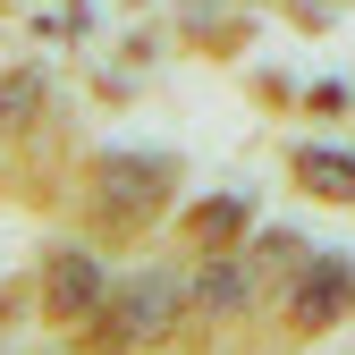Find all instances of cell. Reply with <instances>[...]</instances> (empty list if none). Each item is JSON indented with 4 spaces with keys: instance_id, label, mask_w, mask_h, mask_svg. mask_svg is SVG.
Listing matches in <instances>:
<instances>
[{
    "instance_id": "cell-1",
    "label": "cell",
    "mask_w": 355,
    "mask_h": 355,
    "mask_svg": "<svg viewBox=\"0 0 355 355\" xmlns=\"http://www.w3.org/2000/svg\"><path fill=\"white\" fill-rule=\"evenodd\" d=\"M169 313H178V279H136V288L110 304V347H144V338H161Z\"/></svg>"
},
{
    "instance_id": "cell-2",
    "label": "cell",
    "mask_w": 355,
    "mask_h": 355,
    "mask_svg": "<svg viewBox=\"0 0 355 355\" xmlns=\"http://www.w3.org/2000/svg\"><path fill=\"white\" fill-rule=\"evenodd\" d=\"M347 304H355V271H347V262L322 254V262H304V271H296V322H304V330H330Z\"/></svg>"
},
{
    "instance_id": "cell-6",
    "label": "cell",
    "mask_w": 355,
    "mask_h": 355,
    "mask_svg": "<svg viewBox=\"0 0 355 355\" xmlns=\"http://www.w3.org/2000/svg\"><path fill=\"white\" fill-rule=\"evenodd\" d=\"M187 229H195L203 245H229V237L245 229V203H237V195H220V203H195V211H187Z\"/></svg>"
},
{
    "instance_id": "cell-4",
    "label": "cell",
    "mask_w": 355,
    "mask_h": 355,
    "mask_svg": "<svg viewBox=\"0 0 355 355\" xmlns=\"http://www.w3.org/2000/svg\"><path fill=\"white\" fill-rule=\"evenodd\" d=\"M102 178H110L119 211H153V203H161V187H169V161H153V153H144V161H110Z\"/></svg>"
},
{
    "instance_id": "cell-7",
    "label": "cell",
    "mask_w": 355,
    "mask_h": 355,
    "mask_svg": "<svg viewBox=\"0 0 355 355\" xmlns=\"http://www.w3.org/2000/svg\"><path fill=\"white\" fill-rule=\"evenodd\" d=\"M304 187H322V195L355 203V161H347V153H304Z\"/></svg>"
},
{
    "instance_id": "cell-3",
    "label": "cell",
    "mask_w": 355,
    "mask_h": 355,
    "mask_svg": "<svg viewBox=\"0 0 355 355\" xmlns=\"http://www.w3.org/2000/svg\"><path fill=\"white\" fill-rule=\"evenodd\" d=\"M94 304H102V271H94V262H85V254H60L51 262V313H94Z\"/></svg>"
},
{
    "instance_id": "cell-5",
    "label": "cell",
    "mask_w": 355,
    "mask_h": 355,
    "mask_svg": "<svg viewBox=\"0 0 355 355\" xmlns=\"http://www.w3.org/2000/svg\"><path fill=\"white\" fill-rule=\"evenodd\" d=\"M195 304H203V313H237V304H254V271H245V262H211V271L195 279Z\"/></svg>"
}]
</instances>
